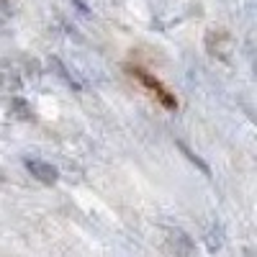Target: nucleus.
I'll list each match as a JSON object with an SVG mask.
<instances>
[{
  "instance_id": "nucleus-1",
  "label": "nucleus",
  "mask_w": 257,
  "mask_h": 257,
  "mask_svg": "<svg viewBox=\"0 0 257 257\" xmlns=\"http://www.w3.org/2000/svg\"><path fill=\"white\" fill-rule=\"evenodd\" d=\"M165 234H167V244H170L175 257H198L196 242H193L183 229H165Z\"/></svg>"
},
{
  "instance_id": "nucleus-2",
  "label": "nucleus",
  "mask_w": 257,
  "mask_h": 257,
  "mask_svg": "<svg viewBox=\"0 0 257 257\" xmlns=\"http://www.w3.org/2000/svg\"><path fill=\"white\" fill-rule=\"evenodd\" d=\"M128 72H132L134 77H139V80L144 82V88H147V90H152V93L157 95V100L165 105V108H170V111H173L175 105H178V100H175L173 95H170L165 88H162V85H160V80H155L152 75H147V72H144V70H139V67H128Z\"/></svg>"
},
{
  "instance_id": "nucleus-3",
  "label": "nucleus",
  "mask_w": 257,
  "mask_h": 257,
  "mask_svg": "<svg viewBox=\"0 0 257 257\" xmlns=\"http://www.w3.org/2000/svg\"><path fill=\"white\" fill-rule=\"evenodd\" d=\"M206 47L208 52L216 57V59H224L229 62V52H231V36L226 31H208L206 34Z\"/></svg>"
},
{
  "instance_id": "nucleus-4",
  "label": "nucleus",
  "mask_w": 257,
  "mask_h": 257,
  "mask_svg": "<svg viewBox=\"0 0 257 257\" xmlns=\"http://www.w3.org/2000/svg\"><path fill=\"white\" fill-rule=\"evenodd\" d=\"M24 165H26V170L31 173V178H36L39 183H44V185H54L57 178H59L57 167L49 165V162H44V160H26Z\"/></svg>"
},
{
  "instance_id": "nucleus-5",
  "label": "nucleus",
  "mask_w": 257,
  "mask_h": 257,
  "mask_svg": "<svg viewBox=\"0 0 257 257\" xmlns=\"http://www.w3.org/2000/svg\"><path fill=\"white\" fill-rule=\"evenodd\" d=\"M0 82H3V88H18V75H16V70L11 67V64H6V62H0Z\"/></svg>"
},
{
  "instance_id": "nucleus-6",
  "label": "nucleus",
  "mask_w": 257,
  "mask_h": 257,
  "mask_svg": "<svg viewBox=\"0 0 257 257\" xmlns=\"http://www.w3.org/2000/svg\"><path fill=\"white\" fill-rule=\"evenodd\" d=\"M11 113L18 116V118H31V108H29V103H26L24 98H16V100L11 103Z\"/></svg>"
},
{
  "instance_id": "nucleus-7",
  "label": "nucleus",
  "mask_w": 257,
  "mask_h": 257,
  "mask_svg": "<svg viewBox=\"0 0 257 257\" xmlns=\"http://www.w3.org/2000/svg\"><path fill=\"white\" fill-rule=\"evenodd\" d=\"M178 147H180V152H183V155H185V157H188V160H190L193 165H198V170H201V173H206V175L211 173V170H208V165H206V162H203V160H201L198 155H193V152H190V149H188V147H185L183 142H178Z\"/></svg>"
},
{
  "instance_id": "nucleus-8",
  "label": "nucleus",
  "mask_w": 257,
  "mask_h": 257,
  "mask_svg": "<svg viewBox=\"0 0 257 257\" xmlns=\"http://www.w3.org/2000/svg\"><path fill=\"white\" fill-rule=\"evenodd\" d=\"M52 67H54V70H57V72H59V75H62L64 80L70 82V88H80V85H77V80H75V77H72V75L67 72V67H64V64H62V62H59L57 57H52Z\"/></svg>"
},
{
  "instance_id": "nucleus-9",
  "label": "nucleus",
  "mask_w": 257,
  "mask_h": 257,
  "mask_svg": "<svg viewBox=\"0 0 257 257\" xmlns=\"http://www.w3.org/2000/svg\"><path fill=\"white\" fill-rule=\"evenodd\" d=\"M13 8V0H0V13H11Z\"/></svg>"
}]
</instances>
